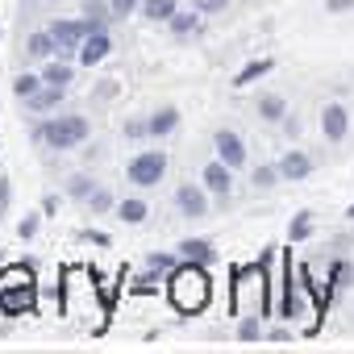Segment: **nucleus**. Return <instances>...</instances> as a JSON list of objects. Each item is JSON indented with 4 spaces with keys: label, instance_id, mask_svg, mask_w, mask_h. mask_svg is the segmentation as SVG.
<instances>
[{
    "label": "nucleus",
    "instance_id": "f257e3e1",
    "mask_svg": "<svg viewBox=\"0 0 354 354\" xmlns=\"http://www.w3.org/2000/svg\"><path fill=\"white\" fill-rule=\"evenodd\" d=\"M167 292H171V300H175V308H180V313H201L209 304V296H213L205 267L201 263H188V259H184V267L171 271Z\"/></svg>",
    "mask_w": 354,
    "mask_h": 354
},
{
    "label": "nucleus",
    "instance_id": "f03ea898",
    "mask_svg": "<svg viewBox=\"0 0 354 354\" xmlns=\"http://www.w3.org/2000/svg\"><path fill=\"white\" fill-rule=\"evenodd\" d=\"M0 313H9V317L34 313V275H30V267H9L0 275Z\"/></svg>",
    "mask_w": 354,
    "mask_h": 354
},
{
    "label": "nucleus",
    "instance_id": "7ed1b4c3",
    "mask_svg": "<svg viewBox=\"0 0 354 354\" xmlns=\"http://www.w3.org/2000/svg\"><path fill=\"white\" fill-rule=\"evenodd\" d=\"M38 138H42L46 146H55V150H71V146H84L88 121H84L80 113H59L55 121H46V125L38 129Z\"/></svg>",
    "mask_w": 354,
    "mask_h": 354
},
{
    "label": "nucleus",
    "instance_id": "20e7f679",
    "mask_svg": "<svg viewBox=\"0 0 354 354\" xmlns=\"http://www.w3.org/2000/svg\"><path fill=\"white\" fill-rule=\"evenodd\" d=\"M125 175H129V184H138V188H154L167 175V154L162 150H142V154L129 158Z\"/></svg>",
    "mask_w": 354,
    "mask_h": 354
},
{
    "label": "nucleus",
    "instance_id": "39448f33",
    "mask_svg": "<svg viewBox=\"0 0 354 354\" xmlns=\"http://www.w3.org/2000/svg\"><path fill=\"white\" fill-rule=\"evenodd\" d=\"M50 34H55V42H59V55H80V46H84V38H88V26H84V21H55Z\"/></svg>",
    "mask_w": 354,
    "mask_h": 354
},
{
    "label": "nucleus",
    "instance_id": "423d86ee",
    "mask_svg": "<svg viewBox=\"0 0 354 354\" xmlns=\"http://www.w3.org/2000/svg\"><path fill=\"white\" fill-rule=\"evenodd\" d=\"M201 180H205V188H209L213 196H230V192H234V167L221 162V158H213V162L201 171Z\"/></svg>",
    "mask_w": 354,
    "mask_h": 354
},
{
    "label": "nucleus",
    "instance_id": "0eeeda50",
    "mask_svg": "<svg viewBox=\"0 0 354 354\" xmlns=\"http://www.w3.org/2000/svg\"><path fill=\"white\" fill-rule=\"evenodd\" d=\"M175 205H180L184 217H209V188H196V184H184L175 192Z\"/></svg>",
    "mask_w": 354,
    "mask_h": 354
},
{
    "label": "nucleus",
    "instance_id": "6e6552de",
    "mask_svg": "<svg viewBox=\"0 0 354 354\" xmlns=\"http://www.w3.org/2000/svg\"><path fill=\"white\" fill-rule=\"evenodd\" d=\"M213 146H217V158H221V162H230L234 171H238V167L246 162V146H242V138H238L234 129H217Z\"/></svg>",
    "mask_w": 354,
    "mask_h": 354
},
{
    "label": "nucleus",
    "instance_id": "1a4fd4ad",
    "mask_svg": "<svg viewBox=\"0 0 354 354\" xmlns=\"http://www.w3.org/2000/svg\"><path fill=\"white\" fill-rule=\"evenodd\" d=\"M109 50H113L109 34H104V30H88L84 46H80V63H84V67H96V63H104V59H109Z\"/></svg>",
    "mask_w": 354,
    "mask_h": 354
},
{
    "label": "nucleus",
    "instance_id": "9d476101",
    "mask_svg": "<svg viewBox=\"0 0 354 354\" xmlns=\"http://www.w3.org/2000/svg\"><path fill=\"white\" fill-rule=\"evenodd\" d=\"M346 129H350V113H346V104H325V109H321V133H325L329 142H342Z\"/></svg>",
    "mask_w": 354,
    "mask_h": 354
},
{
    "label": "nucleus",
    "instance_id": "9b49d317",
    "mask_svg": "<svg viewBox=\"0 0 354 354\" xmlns=\"http://www.w3.org/2000/svg\"><path fill=\"white\" fill-rule=\"evenodd\" d=\"M308 171H313V158L304 150H288L279 158V175H283V180H308Z\"/></svg>",
    "mask_w": 354,
    "mask_h": 354
},
{
    "label": "nucleus",
    "instance_id": "f8f14e48",
    "mask_svg": "<svg viewBox=\"0 0 354 354\" xmlns=\"http://www.w3.org/2000/svg\"><path fill=\"white\" fill-rule=\"evenodd\" d=\"M180 259L201 263V267H213V263H217V250H213V242H205V238H188V242H180Z\"/></svg>",
    "mask_w": 354,
    "mask_h": 354
},
{
    "label": "nucleus",
    "instance_id": "ddd939ff",
    "mask_svg": "<svg viewBox=\"0 0 354 354\" xmlns=\"http://www.w3.org/2000/svg\"><path fill=\"white\" fill-rule=\"evenodd\" d=\"M55 50H59V42H55L50 30H38V34H30V42H26V55H30V59H50Z\"/></svg>",
    "mask_w": 354,
    "mask_h": 354
},
{
    "label": "nucleus",
    "instance_id": "4468645a",
    "mask_svg": "<svg viewBox=\"0 0 354 354\" xmlns=\"http://www.w3.org/2000/svg\"><path fill=\"white\" fill-rule=\"evenodd\" d=\"M146 125H150V133H154V138H167V133L180 129V109H158Z\"/></svg>",
    "mask_w": 354,
    "mask_h": 354
},
{
    "label": "nucleus",
    "instance_id": "2eb2a0df",
    "mask_svg": "<svg viewBox=\"0 0 354 354\" xmlns=\"http://www.w3.org/2000/svg\"><path fill=\"white\" fill-rule=\"evenodd\" d=\"M146 213H150V209H146V201H138V196H129V201H121V205H117V217H121L125 225H142V221H146Z\"/></svg>",
    "mask_w": 354,
    "mask_h": 354
},
{
    "label": "nucleus",
    "instance_id": "dca6fc26",
    "mask_svg": "<svg viewBox=\"0 0 354 354\" xmlns=\"http://www.w3.org/2000/svg\"><path fill=\"white\" fill-rule=\"evenodd\" d=\"M142 17L146 21H171L175 17V0H142Z\"/></svg>",
    "mask_w": 354,
    "mask_h": 354
},
{
    "label": "nucleus",
    "instance_id": "f3484780",
    "mask_svg": "<svg viewBox=\"0 0 354 354\" xmlns=\"http://www.w3.org/2000/svg\"><path fill=\"white\" fill-rule=\"evenodd\" d=\"M283 113H288L283 96H275V92L259 96V117H263V121H283Z\"/></svg>",
    "mask_w": 354,
    "mask_h": 354
},
{
    "label": "nucleus",
    "instance_id": "a211bd4d",
    "mask_svg": "<svg viewBox=\"0 0 354 354\" xmlns=\"http://www.w3.org/2000/svg\"><path fill=\"white\" fill-rule=\"evenodd\" d=\"M109 17H113L109 5H96V0H88V5H84V26H88V30H104Z\"/></svg>",
    "mask_w": 354,
    "mask_h": 354
},
{
    "label": "nucleus",
    "instance_id": "6ab92c4d",
    "mask_svg": "<svg viewBox=\"0 0 354 354\" xmlns=\"http://www.w3.org/2000/svg\"><path fill=\"white\" fill-rule=\"evenodd\" d=\"M63 92H67V88H55V84H42V88H38V92L30 96V104H34V109H55V104L63 100Z\"/></svg>",
    "mask_w": 354,
    "mask_h": 354
},
{
    "label": "nucleus",
    "instance_id": "aec40b11",
    "mask_svg": "<svg viewBox=\"0 0 354 354\" xmlns=\"http://www.w3.org/2000/svg\"><path fill=\"white\" fill-rule=\"evenodd\" d=\"M271 71V59H259V63H246L242 71H238V80H234V88H246V84H254L259 75H267Z\"/></svg>",
    "mask_w": 354,
    "mask_h": 354
},
{
    "label": "nucleus",
    "instance_id": "412c9836",
    "mask_svg": "<svg viewBox=\"0 0 354 354\" xmlns=\"http://www.w3.org/2000/svg\"><path fill=\"white\" fill-rule=\"evenodd\" d=\"M42 84H55V88H67L71 84V63H50L42 71Z\"/></svg>",
    "mask_w": 354,
    "mask_h": 354
},
{
    "label": "nucleus",
    "instance_id": "4be33fe9",
    "mask_svg": "<svg viewBox=\"0 0 354 354\" xmlns=\"http://www.w3.org/2000/svg\"><path fill=\"white\" fill-rule=\"evenodd\" d=\"M167 26H171V34H180V38H184V34H192V30L201 26V17H196V13H180V9H175V17H171Z\"/></svg>",
    "mask_w": 354,
    "mask_h": 354
},
{
    "label": "nucleus",
    "instance_id": "5701e85b",
    "mask_svg": "<svg viewBox=\"0 0 354 354\" xmlns=\"http://www.w3.org/2000/svg\"><path fill=\"white\" fill-rule=\"evenodd\" d=\"M308 234H313V213L304 209V213H296V217H292V230H288V238H292V242H304Z\"/></svg>",
    "mask_w": 354,
    "mask_h": 354
},
{
    "label": "nucleus",
    "instance_id": "b1692460",
    "mask_svg": "<svg viewBox=\"0 0 354 354\" xmlns=\"http://www.w3.org/2000/svg\"><path fill=\"white\" fill-rule=\"evenodd\" d=\"M279 180H283L279 167H259V171H254V188H259V192H271Z\"/></svg>",
    "mask_w": 354,
    "mask_h": 354
},
{
    "label": "nucleus",
    "instance_id": "393cba45",
    "mask_svg": "<svg viewBox=\"0 0 354 354\" xmlns=\"http://www.w3.org/2000/svg\"><path fill=\"white\" fill-rule=\"evenodd\" d=\"M259 317H263V313H259ZM259 317H254V313H246V317H242V325H238V337H242V342L263 337V321H259Z\"/></svg>",
    "mask_w": 354,
    "mask_h": 354
},
{
    "label": "nucleus",
    "instance_id": "a878e982",
    "mask_svg": "<svg viewBox=\"0 0 354 354\" xmlns=\"http://www.w3.org/2000/svg\"><path fill=\"white\" fill-rule=\"evenodd\" d=\"M38 88H42V75H17V80H13V92H17L21 100H30Z\"/></svg>",
    "mask_w": 354,
    "mask_h": 354
},
{
    "label": "nucleus",
    "instance_id": "bb28decb",
    "mask_svg": "<svg viewBox=\"0 0 354 354\" xmlns=\"http://www.w3.org/2000/svg\"><path fill=\"white\" fill-rule=\"evenodd\" d=\"M67 192L75 196V201H88L96 188H92V180H88V175H71V184H67Z\"/></svg>",
    "mask_w": 354,
    "mask_h": 354
},
{
    "label": "nucleus",
    "instance_id": "cd10ccee",
    "mask_svg": "<svg viewBox=\"0 0 354 354\" xmlns=\"http://www.w3.org/2000/svg\"><path fill=\"white\" fill-rule=\"evenodd\" d=\"M88 209H92V213H109V209H113V196H109L104 188H96V192L88 196Z\"/></svg>",
    "mask_w": 354,
    "mask_h": 354
},
{
    "label": "nucleus",
    "instance_id": "c85d7f7f",
    "mask_svg": "<svg viewBox=\"0 0 354 354\" xmlns=\"http://www.w3.org/2000/svg\"><path fill=\"white\" fill-rule=\"evenodd\" d=\"M109 9H113V17H129L133 9H142V0H109Z\"/></svg>",
    "mask_w": 354,
    "mask_h": 354
},
{
    "label": "nucleus",
    "instance_id": "c756f323",
    "mask_svg": "<svg viewBox=\"0 0 354 354\" xmlns=\"http://www.w3.org/2000/svg\"><path fill=\"white\" fill-rule=\"evenodd\" d=\"M146 263H150V271H171V267H175V259H171V254H150Z\"/></svg>",
    "mask_w": 354,
    "mask_h": 354
},
{
    "label": "nucleus",
    "instance_id": "7c9ffc66",
    "mask_svg": "<svg viewBox=\"0 0 354 354\" xmlns=\"http://www.w3.org/2000/svg\"><path fill=\"white\" fill-rule=\"evenodd\" d=\"M17 234H21V238H34V234H38V217H26V221L17 225Z\"/></svg>",
    "mask_w": 354,
    "mask_h": 354
},
{
    "label": "nucleus",
    "instance_id": "2f4dec72",
    "mask_svg": "<svg viewBox=\"0 0 354 354\" xmlns=\"http://www.w3.org/2000/svg\"><path fill=\"white\" fill-rule=\"evenodd\" d=\"M125 133L138 138V133H150V125H146V121H125Z\"/></svg>",
    "mask_w": 354,
    "mask_h": 354
},
{
    "label": "nucleus",
    "instance_id": "473e14b6",
    "mask_svg": "<svg viewBox=\"0 0 354 354\" xmlns=\"http://www.w3.org/2000/svg\"><path fill=\"white\" fill-rule=\"evenodd\" d=\"M325 9H329V13H350V9H354V0H329Z\"/></svg>",
    "mask_w": 354,
    "mask_h": 354
},
{
    "label": "nucleus",
    "instance_id": "72a5a7b5",
    "mask_svg": "<svg viewBox=\"0 0 354 354\" xmlns=\"http://www.w3.org/2000/svg\"><path fill=\"white\" fill-rule=\"evenodd\" d=\"M225 5H230V0H201V9H205V13H209V9H225Z\"/></svg>",
    "mask_w": 354,
    "mask_h": 354
},
{
    "label": "nucleus",
    "instance_id": "f704fd0d",
    "mask_svg": "<svg viewBox=\"0 0 354 354\" xmlns=\"http://www.w3.org/2000/svg\"><path fill=\"white\" fill-rule=\"evenodd\" d=\"M346 217H354V205H350V209H346Z\"/></svg>",
    "mask_w": 354,
    "mask_h": 354
}]
</instances>
